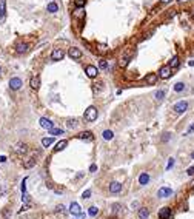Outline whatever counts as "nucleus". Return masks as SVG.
Here are the masks:
<instances>
[{"label":"nucleus","instance_id":"19","mask_svg":"<svg viewBox=\"0 0 194 219\" xmlns=\"http://www.w3.org/2000/svg\"><path fill=\"white\" fill-rule=\"evenodd\" d=\"M149 216V210L146 207H140L139 208V219H146Z\"/></svg>","mask_w":194,"mask_h":219},{"label":"nucleus","instance_id":"36","mask_svg":"<svg viewBox=\"0 0 194 219\" xmlns=\"http://www.w3.org/2000/svg\"><path fill=\"white\" fill-rule=\"evenodd\" d=\"M76 125H77V121L76 119H69L68 121V127H69V128H74Z\"/></svg>","mask_w":194,"mask_h":219},{"label":"nucleus","instance_id":"8","mask_svg":"<svg viewBox=\"0 0 194 219\" xmlns=\"http://www.w3.org/2000/svg\"><path fill=\"white\" fill-rule=\"evenodd\" d=\"M40 127L49 131L51 128H54V124H52V121L48 119V117H42V119H40Z\"/></svg>","mask_w":194,"mask_h":219},{"label":"nucleus","instance_id":"42","mask_svg":"<svg viewBox=\"0 0 194 219\" xmlns=\"http://www.w3.org/2000/svg\"><path fill=\"white\" fill-rule=\"evenodd\" d=\"M190 190H191L193 193H194V179H193V181L190 182Z\"/></svg>","mask_w":194,"mask_h":219},{"label":"nucleus","instance_id":"5","mask_svg":"<svg viewBox=\"0 0 194 219\" xmlns=\"http://www.w3.org/2000/svg\"><path fill=\"white\" fill-rule=\"evenodd\" d=\"M85 73H86L88 77L94 79V77H97V74H99V70H97V67H94V65H86Z\"/></svg>","mask_w":194,"mask_h":219},{"label":"nucleus","instance_id":"21","mask_svg":"<svg viewBox=\"0 0 194 219\" xmlns=\"http://www.w3.org/2000/svg\"><path fill=\"white\" fill-rule=\"evenodd\" d=\"M148 182H149V176L146 175V173H142V175L139 176V184L140 185H146Z\"/></svg>","mask_w":194,"mask_h":219},{"label":"nucleus","instance_id":"22","mask_svg":"<svg viewBox=\"0 0 194 219\" xmlns=\"http://www.w3.org/2000/svg\"><path fill=\"white\" fill-rule=\"evenodd\" d=\"M66 145H68L66 141H60V142H57V144H56V147H54V151H62V150L66 147Z\"/></svg>","mask_w":194,"mask_h":219},{"label":"nucleus","instance_id":"26","mask_svg":"<svg viewBox=\"0 0 194 219\" xmlns=\"http://www.w3.org/2000/svg\"><path fill=\"white\" fill-rule=\"evenodd\" d=\"M112 138H114V133H112L111 130H105V131H103V139H105V141H111Z\"/></svg>","mask_w":194,"mask_h":219},{"label":"nucleus","instance_id":"28","mask_svg":"<svg viewBox=\"0 0 194 219\" xmlns=\"http://www.w3.org/2000/svg\"><path fill=\"white\" fill-rule=\"evenodd\" d=\"M52 142H54V139H52V138H43L42 139V145H43V147H49Z\"/></svg>","mask_w":194,"mask_h":219},{"label":"nucleus","instance_id":"24","mask_svg":"<svg viewBox=\"0 0 194 219\" xmlns=\"http://www.w3.org/2000/svg\"><path fill=\"white\" fill-rule=\"evenodd\" d=\"M88 215H90L91 218H96L97 215H99V208H97L96 205H93V207H90V210H88Z\"/></svg>","mask_w":194,"mask_h":219},{"label":"nucleus","instance_id":"6","mask_svg":"<svg viewBox=\"0 0 194 219\" xmlns=\"http://www.w3.org/2000/svg\"><path fill=\"white\" fill-rule=\"evenodd\" d=\"M173 195V190L168 188V187H162V188H159L157 191V196L160 198V199H165V198H170Z\"/></svg>","mask_w":194,"mask_h":219},{"label":"nucleus","instance_id":"32","mask_svg":"<svg viewBox=\"0 0 194 219\" xmlns=\"http://www.w3.org/2000/svg\"><path fill=\"white\" fill-rule=\"evenodd\" d=\"M163 97H165V90H159L157 93H156V99L157 100H162Z\"/></svg>","mask_w":194,"mask_h":219},{"label":"nucleus","instance_id":"2","mask_svg":"<svg viewBox=\"0 0 194 219\" xmlns=\"http://www.w3.org/2000/svg\"><path fill=\"white\" fill-rule=\"evenodd\" d=\"M171 71H173V70L170 68V65H163L160 70H159V77H160V79H163V80L170 79V77H171V74H173Z\"/></svg>","mask_w":194,"mask_h":219},{"label":"nucleus","instance_id":"14","mask_svg":"<svg viewBox=\"0 0 194 219\" xmlns=\"http://www.w3.org/2000/svg\"><path fill=\"white\" fill-rule=\"evenodd\" d=\"M77 138H79V139H83V141H88V142H91V141L94 139V136H93L91 131H82V133H79V134H77Z\"/></svg>","mask_w":194,"mask_h":219},{"label":"nucleus","instance_id":"13","mask_svg":"<svg viewBox=\"0 0 194 219\" xmlns=\"http://www.w3.org/2000/svg\"><path fill=\"white\" fill-rule=\"evenodd\" d=\"M69 213H71V215H74V216L80 215V213H82V207L79 205L77 202H73L71 205H69Z\"/></svg>","mask_w":194,"mask_h":219},{"label":"nucleus","instance_id":"17","mask_svg":"<svg viewBox=\"0 0 194 219\" xmlns=\"http://www.w3.org/2000/svg\"><path fill=\"white\" fill-rule=\"evenodd\" d=\"M29 50V45L28 43H17V47H15V51L19 53V54H23Z\"/></svg>","mask_w":194,"mask_h":219},{"label":"nucleus","instance_id":"33","mask_svg":"<svg viewBox=\"0 0 194 219\" xmlns=\"http://www.w3.org/2000/svg\"><path fill=\"white\" fill-rule=\"evenodd\" d=\"M97 48H99L100 53H107V51H108V47H107L105 43H97Z\"/></svg>","mask_w":194,"mask_h":219},{"label":"nucleus","instance_id":"16","mask_svg":"<svg viewBox=\"0 0 194 219\" xmlns=\"http://www.w3.org/2000/svg\"><path fill=\"white\" fill-rule=\"evenodd\" d=\"M14 151H15L17 154H25L26 151H28V147H26L25 144H22V142H20V144H17L15 147H14Z\"/></svg>","mask_w":194,"mask_h":219},{"label":"nucleus","instance_id":"47","mask_svg":"<svg viewBox=\"0 0 194 219\" xmlns=\"http://www.w3.org/2000/svg\"><path fill=\"white\" fill-rule=\"evenodd\" d=\"M0 162H6V156H0Z\"/></svg>","mask_w":194,"mask_h":219},{"label":"nucleus","instance_id":"4","mask_svg":"<svg viewBox=\"0 0 194 219\" xmlns=\"http://www.w3.org/2000/svg\"><path fill=\"white\" fill-rule=\"evenodd\" d=\"M65 57V51L62 50V48H54L51 53V59L52 60H62Z\"/></svg>","mask_w":194,"mask_h":219},{"label":"nucleus","instance_id":"38","mask_svg":"<svg viewBox=\"0 0 194 219\" xmlns=\"http://www.w3.org/2000/svg\"><path fill=\"white\" fill-rule=\"evenodd\" d=\"M119 65H120V67H126V65H128V59H126V57L122 59V60L119 62Z\"/></svg>","mask_w":194,"mask_h":219},{"label":"nucleus","instance_id":"30","mask_svg":"<svg viewBox=\"0 0 194 219\" xmlns=\"http://www.w3.org/2000/svg\"><path fill=\"white\" fill-rule=\"evenodd\" d=\"M183 90H185V84H182V82H177V84L174 85V91H177V93H180Z\"/></svg>","mask_w":194,"mask_h":219},{"label":"nucleus","instance_id":"31","mask_svg":"<svg viewBox=\"0 0 194 219\" xmlns=\"http://www.w3.org/2000/svg\"><path fill=\"white\" fill-rule=\"evenodd\" d=\"M49 133L52 136H59V134H63V130H62V128H51Z\"/></svg>","mask_w":194,"mask_h":219},{"label":"nucleus","instance_id":"10","mask_svg":"<svg viewBox=\"0 0 194 219\" xmlns=\"http://www.w3.org/2000/svg\"><path fill=\"white\" fill-rule=\"evenodd\" d=\"M10 88L11 90H20L22 88V79L20 77H12L11 80H10Z\"/></svg>","mask_w":194,"mask_h":219},{"label":"nucleus","instance_id":"25","mask_svg":"<svg viewBox=\"0 0 194 219\" xmlns=\"http://www.w3.org/2000/svg\"><path fill=\"white\" fill-rule=\"evenodd\" d=\"M34 165H36V159H34V158H29L28 161H25V164H23L25 168H31V167H34Z\"/></svg>","mask_w":194,"mask_h":219},{"label":"nucleus","instance_id":"43","mask_svg":"<svg viewBox=\"0 0 194 219\" xmlns=\"http://www.w3.org/2000/svg\"><path fill=\"white\" fill-rule=\"evenodd\" d=\"M3 216L8 219V218H10V210H5V212H3Z\"/></svg>","mask_w":194,"mask_h":219},{"label":"nucleus","instance_id":"51","mask_svg":"<svg viewBox=\"0 0 194 219\" xmlns=\"http://www.w3.org/2000/svg\"><path fill=\"white\" fill-rule=\"evenodd\" d=\"M179 2H187V0H179Z\"/></svg>","mask_w":194,"mask_h":219},{"label":"nucleus","instance_id":"48","mask_svg":"<svg viewBox=\"0 0 194 219\" xmlns=\"http://www.w3.org/2000/svg\"><path fill=\"white\" fill-rule=\"evenodd\" d=\"M160 2H162V3H170L171 0H160Z\"/></svg>","mask_w":194,"mask_h":219},{"label":"nucleus","instance_id":"37","mask_svg":"<svg viewBox=\"0 0 194 219\" xmlns=\"http://www.w3.org/2000/svg\"><path fill=\"white\" fill-rule=\"evenodd\" d=\"M82 198H83V199H88V198H91V190H86V191H83Z\"/></svg>","mask_w":194,"mask_h":219},{"label":"nucleus","instance_id":"41","mask_svg":"<svg viewBox=\"0 0 194 219\" xmlns=\"http://www.w3.org/2000/svg\"><path fill=\"white\" fill-rule=\"evenodd\" d=\"M57 212H60V213H65V205H59V207H57Z\"/></svg>","mask_w":194,"mask_h":219},{"label":"nucleus","instance_id":"40","mask_svg":"<svg viewBox=\"0 0 194 219\" xmlns=\"http://www.w3.org/2000/svg\"><path fill=\"white\" fill-rule=\"evenodd\" d=\"M173 165H174V159L171 158V159H170V162H168V165H166V170H170Z\"/></svg>","mask_w":194,"mask_h":219},{"label":"nucleus","instance_id":"9","mask_svg":"<svg viewBox=\"0 0 194 219\" xmlns=\"http://www.w3.org/2000/svg\"><path fill=\"white\" fill-rule=\"evenodd\" d=\"M85 16H86L85 8H76V10L73 11V17H74V19H77V20H83Z\"/></svg>","mask_w":194,"mask_h":219},{"label":"nucleus","instance_id":"23","mask_svg":"<svg viewBox=\"0 0 194 219\" xmlns=\"http://www.w3.org/2000/svg\"><path fill=\"white\" fill-rule=\"evenodd\" d=\"M57 11H59V6H57V3H54V2L48 3V13L54 14V13H57Z\"/></svg>","mask_w":194,"mask_h":219},{"label":"nucleus","instance_id":"12","mask_svg":"<svg viewBox=\"0 0 194 219\" xmlns=\"http://www.w3.org/2000/svg\"><path fill=\"white\" fill-rule=\"evenodd\" d=\"M120 191H122V184L120 182H111L109 184V193L117 195V193H120Z\"/></svg>","mask_w":194,"mask_h":219},{"label":"nucleus","instance_id":"15","mask_svg":"<svg viewBox=\"0 0 194 219\" xmlns=\"http://www.w3.org/2000/svg\"><path fill=\"white\" fill-rule=\"evenodd\" d=\"M157 82V74H154V73H149L148 76H145V84L146 85H154Z\"/></svg>","mask_w":194,"mask_h":219},{"label":"nucleus","instance_id":"27","mask_svg":"<svg viewBox=\"0 0 194 219\" xmlns=\"http://www.w3.org/2000/svg\"><path fill=\"white\" fill-rule=\"evenodd\" d=\"M122 207H120V204H114V205H111V216H116L117 213H119V210H120Z\"/></svg>","mask_w":194,"mask_h":219},{"label":"nucleus","instance_id":"44","mask_svg":"<svg viewBox=\"0 0 194 219\" xmlns=\"http://www.w3.org/2000/svg\"><path fill=\"white\" fill-rule=\"evenodd\" d=\"M97 170V165H94V164H93V165L90 167V171H96Z\"/></svg>","mask_w":194,"mask_h":219},{"label":"nucleus","instance_id":"45","mask_svg":"<svg viewBox=\"0 0 194 219\" xmlns=\"http://www.w3.org/2000/svg\"><path fill=\"white\" fill-rule=\"evenodd\" d=\"M5 191H6V188H5V187H0V196H2V195L5 193Z\"/></svg>","mask_w":194,"mask_h":219},{"label":"nucleus","instance_id":"11","mask_svg":"<svg viewBox=\"0 0 194 219\" xmlns=\"http://www.w3.org/2000/svg\"><path fill=\"white\" fill-rule=\"evenodd\" d=\"M171 218V208L170 207H163L159 212V219H170Z\"/></svg>","mask_w":194,"mask_h":219},{"label":"nucleus","instance_id":"50","mask_svg":"<svg viewBox=\"0 0 194 219\" xmlns=\"http://www.w3.org/2000/svg\"><path fill=\"white\" fill-rule=\"evenodd\" d=\"M191 158H193V159H194V151H193V153H191Z\"/></svg>","mask_w":194,"mask_h":219},{"label":"nucleus","instance_id":"1","mask_svg":"<svg viewBox=\"0 0 194 219\" xmlns=\"http://www.w3.org/2000/svg\"><path fill=\"white\" fill-rule=\"evenodd\" d=\"M97 119V108L96 107H90L85 110V121L88 122H94Z\"/></svg>","mask_w":194,"mask_h":219},{"label":"nucleus","instance_id":"35","mask_svg":"<svg viewBox=\"0 0 194 219\" xmlns=\"http://www.w3.org/2000/svg\"><path fill=\"white\" fill-rule=\"evenodd\" d=\"M99 68H100V70H107V68H108V62L105 60V59H102V60L99 62Z\"/></svg>","mask_w":194,"mask_h":219},{"label":"nucleus","instance_id":"7","mask_svg":"<svg viewBox=\"0 0 194 219\" xmlns=\"http://www.w3.org/2000/svg\"><path fill=\"white\" fill-rule=\"evenodd\" d=\"M68 56L71 57L73 60H77V59H80V57H82V51L79 50V48H76V47H73V48H69Z\"/></svg>","mask_w":194,"mask_h":219},{"label":"nucleus","instance_id":"49","mask_svg":"<svg viewBox=\"0 0 194 219\" xmlns=\"http://www.w3.org/2000/svg\"><path fill=\"white\" fill-rule=\"evenodd\" d=\"M3 19H5V17H3V16H2V14H0V22H2V20H3Z\"/></svg>","mask_w":194,"mask_h":219},{"label":"nucleus","instance_id":"39","mask_svg":"<svg viewBox=\"0 0 194 219\" xmlns=\"http://www.w3.org/2000/svg\"><path fill=\"white\" fill-rule=\"evenodd\" d=\"M187 175H190V176H194V167H190V168L187 170Z\"/></svg>","mask_w":194,"mask_h":219},{"label":"nucleus","instance_id":"18","mask_svg":"<svg viewBox=\"0 0 194 219\" xmlns=\"http://www.w3.org/2000/svg\"><path fill=\"white\" fill-rule=\"evenodd\" d=\"M29 85H31L32 90H39V88H40V77H39V76H34V77L31 79V82H29Z\"/></svg>","mask_w":194,"mask_h":219},{"label":"nucleus","instance_id":"3","mask_svg":"<svg viewBox=\"0 0 194 219\" xmlns=\"http://www.w3.org/2000/svg\"><path fill=\"white\" fill-rule=\"evenodd\" d=\"M173 110H174V113L182 114V113H185V111L188 110V102H185V100H180V102H177V104L173 107Z\"/></svg>","mask_w":194,"mask_h":219},{"label":"nucleus","instance_id":"29","mask_svg":"<svg viewBox=\"0 0 194 219\" xmlns=\"http://www.w3.org/2000/svg\"><path fill=\"white\" fill-rule=\"evenodd\" d=\"M5 11H6V0H0V14L5 17Z\"/></svg>","mask_w":194,"mask_h":219},{"label":"nucleus","instance_id":"46","mask_svg":"<svg viewBox=\"0 0 194 219\" xmlns=\"http://www.w3.org/2000/svg\"><path fill=\"white\" fill-rule=\"evenodd\" d=\"M77 219H85V215L80 213V215H77Z\"/></svg>","mask_w":194,"mask_h":219},{"label":"nucleus","instance_id":"34","mask_svg":"<svg viewBox=\"0 0 194 219\" xmlns=\"http://www.w3.org/2000/svg\"><path fill=\"white\" fill-rule=\"evenodd\" d=\"M85 3H86V0H74L76 8H83V6H85Z\"/></svg>","mask_w":194,"mask_h":219},{"label":"nucleus","instance_id":"20","mask_svg":"<svg viewBox=\"0 0 194 219\" xmlns=\"http://www.w3.org/2000/svg\"><path fill=\"white\" fill-rule=\"evenodd\" d=\"M179 63H180L179 57H177V56H173V57H171V60H170V63H168V65H170V68H171V70H176V68L179 67Z\"/></svg>","mask_w":194,"mask_h":219},{"label":"nucleus","instance_id":"52","mask_svg":"<svg viewBox=\"0 0 194 219\" xmlns=\"http://www.w3.org/2000/svg\"><path fill=\"white\" fill-rule=\"evenodd\" d=\"M0 73H2V68H0Z\"/></svg>","mask_w":194,"mask_h":219}]
</instances>
